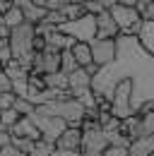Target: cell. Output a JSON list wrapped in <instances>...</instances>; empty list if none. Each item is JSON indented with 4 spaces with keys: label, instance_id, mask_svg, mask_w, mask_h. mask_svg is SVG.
Here are the masks:
<instances>
[{
    "label": "cell",
    "instance_id": "obj_1",
    "mask_svg": "<svg viewBox=\"0 0 154 156\" xmlns=\"http://www.w3.org/2000/svg\"><path fill=\"white\" fill-rule=\"evenodd\" d=\"M34 39H36V27L29 24V22H22L19 27H12L10 36H7L12 58L22 67H27L29 72H31V60H34V53H36L34 51Z\"/></svg>",
    "mask_w": 154,
    "mask_h": 156
},
{
    "label": "cell",
    "instance_id": "obj_2",
    "mask_svg": "<svg viewBox=\"0 0 154 156\" xmlns=\"http://www.w3.org/2000/svg\"><path fill=\"white\" fill-rule=\"evenodd\" d=\"M108 135L104 132L99 120H84L82 122V156H104L108 149Z\"/></svg>",
    "mask_w": 154,
    "mask_h": 156
},
{
    "label": "cell",
    "instance_id": "obj_3",
    "mask_svg": "<svg viewBox=\"0 0 154 156\" xmlns=\"http://www.w3.org/2000/svg\"><path fill=\"white\" fill-rule=\"evenodd\" d=\"M60 31L70 34L75 41H94L96 39V15H84L79 20H72V22H65L60 24Z\"/></svg>",
    "mask_w": 154,
    "mask_h": 156
},
{
    "label": "cell",
    "instance_id": "obj_4",
    "mask_svg": "<svg viewBox=\"0 0 154 156\" xmlns=\"http://www.w3.org/2000/svg\"><path fill=\"white\" fill-rule=\"evenodd\" d=\"M60 53H63V51L51 48V46H46L43 51H36V53H34V60H31V72H34V75L60 72Z\"/></svg>",
    "mask_w": 154,
    "mask_h": 156
},
{
    "label": "cell",
    "instance_id": "obj_5",
    "mask_svg": "<svg viewBox=\"0 0 154 156\" xmlns=\"http://www.w3.org/2000/svg\"><path fill=\"white\" fill-rule=\"evenodd\" d=\"M31 120L36 122V127L41 130V137L48 139V142H53V144L58 142V137L68 130V122H65L63 118H56V115H41V113L34 111V113H31Z\"/></svg>",
    "mask_w": 154,
    "mask_h": 156
},
{
    "label": "cell",
    "instance_id": "obj_6",
    "mask_svg": "<svg viewBox=\"0 0 154 156\" xmlns=\"http://www.w3.org/2000/svg\"><path fill=\"white\" fill-rule=\"evenodd\" d=\"M89 46H92V60L99 67H106L118 58V41L116 39H94L89 41Z\"/></svg>",
    "mask_w": 154,
    "mask_h": 156
},
{
    "label": "cell",
    "instance_id": "obj_7",
    "mask_svg": "<svg viewBox=\"0 0 154 156\" xmlns=\"http://www.w3.org/2000/svg\"><path fill=\"white\" fill-rule=\"evenodd\" d=\"M118 36H120V27L113 20V15L108 10L96 15V39H118Z\"/></svg>",
    "mask_w": 154,
    "mask_h": 156
},
{
    "label": "cell",
    "instance_id": "obj_8",
    "mask_svg": "<svg viewBox=\"0 0 154 156\" xmlns=\"http://www.w3.org/2000/svg\"><path fill=\"white\" fill-rule=\"evenodd\" d=\"M10 135L12 137H29V139H41V130L36 127V122L31 120V115H22L10 127Z\"/></svg>",
    "mask_w": 154,
    "mask_h": 156
},
{
    "label": "cell",
    "instance_id": "obj_9",
    "mask_svg": "<svg viewBox=\"0 0 154 156\" xmlns=\"http://www.w3.org/2000/svg\"><path fill=\"white\" fill-rule=\"evenodd\" d=\"M58 149H70V151H82V127H68L56 142Z\"/></svg>",
    "mask_w": 154,
    "mask_h": 156
},
{
    "label": "cell",
    "instance_id": "obj_10",
    "mask_svg": "<svg viewBox=\"0 0 154 156\" xmlns=\"http://www.w3.org/2000/svg\"><path fill=\"white\" fill-rule=\"evenodd\" d=\"M154 154V135L137 137L130 142V156H152Z\"/></svg>",
    "mask_w": 154,
    "mask_h": 156
},
{
    "label": "cell",
    "instance_id": "obj_11",
    "mask_svg": "<svg viewBox=\"0 0 154 156\" xmlns=\"http://www.w3.org/2000/svg\"><path fill=\"white\" fill-rule=\"evenodd\" d=\"M70 79V91H79V89H92V75L84 70V67H77L75 72H70L68 75Z\"/></svg>",
    "mask_w": 154,
    "mask_h": 156
},
{
    "label": "cell",
    "instance_id": "obj_12",
    "mask_svg": "<svg viewBox=\"0 0 154 156\" xmlns=\"http://www.w3.org/2000/svg\"><path fill=\"white\" fill-rule=\"evenodd\" d=\"M70 51H72V55H75V60H77L79 67H87V65L94 62V60H92V46H89L87 41H77Z\"/></svg>",
    "mask_w": 154,
    "mask_h": 156
},
{
    "label": "cell",
    "instance_id": "obj_13",
    "mask_svg": "<svg viewBox=\"0 0 154 156\" xmlns=\"http://www.w3.org/2000/svg\"><path fill=\"white\" fill-rule=\"evenodd\" d=\"M22 12H24V22H29V24H34V27L41 24V22L46 20V15H48V10H46V7H38V5H34V2H31V5H27Z\"/></svg>",
    "mask_w": 154,
    "mask_h": 156
},
{
    "label": "cell",
    "instance_id": "obj_14",
    "mask_svg": "<svg viewBox=\"0 0 154 156\" xmlns=\"http://www.w3.org/2000/svg\"><path fill=\"white\" fill-rule=\"evenodd\" d=\"M43 79H46L48 89H60V91L70 89V79H68L65 72H51V75H43Z\"/></svg>",
    "mask_w": 154,
    "mask_h": 156
},
{
    "label": "cell",
    "instance_id": "obj_15",
    "mask_svg": "<svg viewBox=\"0 0 154 156\" xmlns=\"http://www.w3.org/2000/svg\"><path fill=\"white\" fill-rule=\"evenodd\" d=\"M137 39H140V43L154 55V22H145V27H142V31H140Z\"/></svg>",
    "mask_w": 154,
    "mask_h": 156
},
{
    "label": "cell",
    "instance_id": "obj_16",
    "mask_svg": "<svg viewBox=\"0 0 154 156\" xmlns=\"http://www.w3.org/2000/svg\"><path fill=\"white\" fill-rule=\"evenodd\" d=\"M53 149H56V144L41 137V139L34 142V149L29 151V156H51V154H53Z\"/></svg>",
    "mask_w": 154,
    "mask_h": 156
},
{
    "label": "cell",
    "instance_id": "obj_17",
    "mask_svg": "<svg viewBox=\"0 0 154 156\" xmlns=\"http://www.w3.org/2000/svg\"><path fill=\"white\" fill-rule=\"evenodd\" d=\"M77 67V60H75V55H72V51L68 48V51H63L60 53V72H65V75H70V72H75Z\"/></svg>",
    "mask_w": 154,
    "mask_h": 156
},
{
    "label": "cell",
    "instance_id": "obj_18",
    "mask_svg": "<svg viewBox=\"0 0 154 156\" xmlns=\"http://www.w3.org/2000/svg\"><path fill=\"white\" fill-rule=\"evenodd\" d=\"M2 22H5V27H7V29H12V27H19V24L24 22V12H22V7H17V5H15L10 12H5Z\"/></svg>",
    "mask_w": 154,
    "mask_h": 156
},
{
    "label": "cell",
    "instance_id": "obj_19",
    "mask_svg": "<svg viewBox=\"0 0 154 156\" xmlns=\"http://www.w3.org/2000/svg\"><path fill=\"white\" fill-rule=\"evenodd\" d=\"M63 15H65V20H68V22H72V20L84 17L87 12H84V5H79V2H68V5L63 7Z\"/></svg>",
    "mask_w": 154,
    "mask_h": 156
},
{
    "label": "cell",
    "instance_id": "obj_20",
    "mask_svg": "<svg viewBox=\"0 0 154 156\" xmlns=\"http://www.w3.org/2000/svg\"><path fill=\"white\" fill-rule=\"evenodd\" d=\"M147 135H154V111L140 115V137H147Z\"/></svg>",
    "mask_w": 154,
    "mask_h": 156
},
{
    "label": "cell",
    "instance_id": "obj_21",
    "mask_svg": "<svg viewBox=\"0 0 154 156\" xmlns=\"http://www.w3.org/2000/svg\"><path fill=\"white\" fill-rule=\"evenodd\" d=\"M15 111H17L19 115H31L34 111H36V106L29 101V98H24V96H17L15 98V106H12Z\"/></svg>",
    "mask_w": 154,
    "mask_h": 156
},
{
    "label": "cell",
    "instance_id": "obj_22",
    "mask_svg": "<svg viewBox=\"0 0 154 156\" xmlns=\"http://www.w3.org/2000/svg\"><path fill=\"white\" fill-rule=\"evenodd\" d=\"M34 142H36V139H29V137H12V147H17L19 151H24L27 156L34 149Z\"/></svg>",
    "mask_w": 154,
    "mask_h": 156
},
{
    "label": "cell",
    "instance_id": "obj_23",
    "mask_svg": "<svg viewBox=\"0 0 154 156\" xmlns=\"http://www.w3.org/2000/svg\"><path fill=\"white\" fill-rule=\"evenodd\" d=\"M10 60H12V51H10V43L5 39V41H0V65L5 67Z\"/></svg>",
    "mask_w": 154,
    "mask_h": 156
},
{
    "label": "cell",
    "instance_id": "obj_24",
    "mask_svg": "<svg viewBox=\"0 0 154 156\" xmlns=\"http://www.w3.org/2000/svg\"><path fill=\"white\" fill-rule=\"evenodd\" d=\"M104 10H106V7H104L99 0H87V2H84V12H87V15H101Z\"/></svg>",
    "mask_w": 154,
    "mask_h": 156
},
{
    "label": "cell",
    "instance_id": "obj_25",
    "mask_svg": "<svg viewBox=\"0 0 154 156\" xmlns=\"http://www.w3.org/2000/svg\"><path fill=\"white\" fill-rule=\"evenodd\" d=\"M104 156H130V149H128V147H116V144H111V147L104 151Z\"/></svg>",
    "mask_w": 154,
    "mask_h": 156
},
{
    "label": "cell",
    "instance_id": "obj_26",
    "mask_svg": "<svg viewBox=\"0 0 154 156\" xmlns=\"http://www.w3.org/2000/svg\"><path fill=\"white\" fill-rule=\"evenodd\" d=\"M15 94H12V91H5V94H2V96H0V111H5V108H12V106H15Z\"/></svg>",
    "mask_w": 154,
    "mask_h": 156
},
{
    "label": "cell",
    "instance_id": "obj_27",
    "mask_svg": "<svg viewBox=\"0 0 154 156\" xmlns=\"http://www.w3.org/2000/svg\"><path fill=\"white\" fill-rule=\"evenodd\" d=\"M0 156H27V154H24V151H19L17 147L7 144V147H2V149H0Z\"/></svg>",
    "mask_w": 154,
    "mask_h": 156
},
{
    "label": "cell",
    "instance_id": "obj_28",
    "mask_svg": "<svg viewBox=\"0 0 154 156\" xmlns=\"http://www.w3.org/2000/svg\"><path fill=\"white\" fill-rule=\"evenodd\" d=\"M0 89H2V91H12V79L5 75V70L0 72Z\"/></svg>",
    "mask_w": 154,
    "mask_h": 156
},
{
    "label": "cell",
    "instance_id": "obj_29",
    "mask_svg": "<svg viewBox=\"0 0 154 156\" xmlns=\"http://www.w3.org/2000/svg\"><path fill=\"white\" fill-rule=\"evenodd\" d=\"M70 0H46V10H63Z\"/></svg>",
    "mask_w": 154,
    "mask_h": 156
},
{
    "label": "cell",
    "instance_id": "obj_30",
    "mask_svg": "<svg viewBox=\"0 0 154 156\" xmlns=\"http://www.w3.org/2000/svg\"><path fill=\"white\" fill-rule=\"evenodd\" d=\"M140 15H142V20H145V22H154V0L140 12Z\"/></svg>",
    "mask_w": 154,
    "mask_h": 156
},
{
    "label": "cell",
    "instance_id": "obj_31",
    "mask_svg": "<svg viewBox=\"0 0 154 156\" xmlns=\"http://www.w3.org/2000/svg\"><path fill=\"white\" fill-rule=\"evenodd\" d=\"M7 144H12V135H10L7 130H0V149L7 147Z\"/></svg>",
    "mask_w": 154,
    "mask_h": 156
},
{
    "label": "cell",
    "instance_id": "obj_32",
    "mask_svg": "<svg viewBox=\"0 0 154 156\" xmlns=\"http://www.w3.org/2000/svg\"><path fill=\"white\" fill-rule=\"evenodd\" d=\"M12 7H15V2H12V0H0V12H2V15H5V12H10Z\"/></svg>",
    "mask_w": 154,
    "mask_h": 156
},
{
    "label": "cell",
    "instance_id": "obj_33",
    "mask_svg": "<svg viewBox=\"0 0 154 156\" xmlns=\"http://www.w3.org/2000/svg\"><path fill=\"white\" fill-rule=\"evenodd\" d=\"M7 36H10V29H7L5 24H0V41H2V39H7Z\"/></svg>",
    "mask_w": 154,
    "mask_h": 156
},
{
    "label": "cell",
    "instance_id": "obj_34",
    "mask_svg": "<svg viewBox=\"0 0 154 156\" xmlns=\"http://www.w3.org/2000/svg\"><path fill=\"white\" fill-rule=\"evenodd\" d=\"M118 5H125V7H137V0H118Z\"/></svg>",
    "mask_w": 154,
    "mask_h": 156
},
{
    "label": "cell",
    "instance_id": "obj_35",
    "mask_svg": "<svg viewBox=\"0 0 154 156\" xmlns=\"http://www.w3.org/2000/svg\"><path fill=\"white\" fill-rule=\"evenodd\" d=\"M99 2H101V5L106 7V10H111V7H113V5L118 2V0H99Z\"/></svg>",
    "mask_w": 154,
    "mask_h": 156
},
{
    "label": "cell",
    "instance_id": "obj_36",
    "mask_svg": "<svg viewBox=\"0 0 154 156\" xmlns=\"http://www.w3.org/2000/svg\"><path fill=\"white\" fill-rule=\"evenodd\" d=\"M12 2H15L17 7H22V10H24L27 5H31V0H12Z\"/></svg>",
    "mask_w": 154,
    "mask_h": 156
},
{
    "label": "cell",
    "instance_id": "obj_37",
    "mask_svg": "<svg viewBox=\"0 0 154 156\" xmlns=\"http://www.w3.org/2000/svg\"><path fill=\"white\" fill-rule=\"evenodd\" d=\"M149 2H152V0H137V10H140V12H142V10H145V7H147V5H149Z\"/></svg>",
    "mask_w": 154,
    "mask_h": 156
},
{
    "label": "cell",
    "instance_id": "obj_38",
    "mask_svg": "<svg viewBox=\"0 0 154 156\" xmlns=\"http://www.w3.org/2000/svg\"><path fill=\"white\" fill-rule=\"evenodd\" d=\"M2 17H5V15H2V12H0V24H5V22H2Z\"/></svg>",
    "mask_w": 154,
    "mask_h": 156
},
{
    "label": "cell",
    "instance_id": "obj_39",
    "mask_svg": "<svg viewBox=\"0 0 154 156\" xmlns=\"http://www.w3.org/2000/svg\"><path fill=\"white\" fill-rule=\"evenodd\" d=\"M2 94H5V91H2V89H0V96H2Z\"/></svg>",
    "mask_w": 154,
    "mask_h": 156
},
{
    "label": "cell",
    "instance_id": "obj_40",
    "mask_svg": "<svg viewBox=\"0 0 154 156\" xmlns=\"http://www.w3.org/2000/svg\"><path fill=\"white\" fill-rule=\"evenodd\" d=\"M152 156H154V154H152Z\"/></svg>",
    "mask_w": 154,
    "mask_h": 156
}]
</instances>
